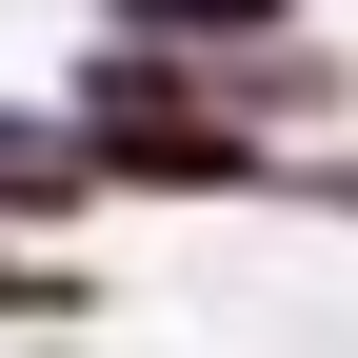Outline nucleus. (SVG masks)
Here are the masks:
<instances>
[{
	"instance_id": "f257e3e1",
	"label": "nucleus",
	"mask_w": 358,
	"mask_h": 358,
	"mask_svg": "<svg viewBox=\"0 0 358 358\" xmlns=\"http://www.w3.org/2000/svg\"><path fill=\"white\" fill-rule=\"evenodd\" d=\"M299 0H100V40H159V60H259Z\"/></svg>"
},
{
	"instance_id": "f03ea898",
	"label": "nucleus",
	"mask_w": 358,
	"mask_h": 358,
	"mask_svg": "<svg viewBox=\"0 0 358 358\" xmlns=\"http://www.w3.org/2000/svg\"><path fill=\"white\" fill-rule=\"evenodd\" d=\"M0 319H80V279H60V259H20V239H0Z\"/></svg>"
}]
</instances>
